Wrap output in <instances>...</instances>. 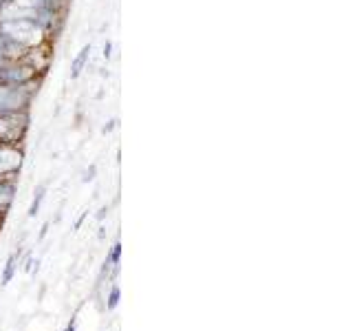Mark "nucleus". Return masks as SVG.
I'll return each instance as SVG.
<instances>
[{
    "label": "nucleus",
    "instance_id": "1a4fd4ad",
    "mask_svg": "<svg viewBox=\"0 0 353 331\" xmlns=\"http://www.w3.org/2000/svg\"><path fill=\"white\" fill-rule=\"evenodd\" d=\"M119 261H121V243L117 241L113 248H110V252H108V257H106V263L113 268L115 272H119Z\"/></svg>",
    "mask_w": 353,
    "mask_h": 331
},
{
    "label": "nucleus",
    "instance_id": "2eb2a0df",
    "mask_svg": "<svg viewBox=\"0 0 353 331\" xmlns=\"http://www.w3.org/2000/svg\"><path fill=\"white\" fill-rule=\"evenodd\" d=\"M86 214H88V212H84V214H82L80 219H77V221H75V225H73V230H80V228H82V223H84V219H86Z\"/></svg>",
    "mask_w": 353,
    "mask_h": 331
},
{
    "label": "nucleus",
    "instance_id": "f3484780",
    "mask_svg": "<svg viewBox=\"0 0 353 331\" xmlns=\"http://www.w3.org/2000/svg\"><path fill=\"white\" fill-rule=\"evenodd\" d=\"M5 62V53H3V47H0V64Z\"/></svg>",
    "mask_w": 353,
    "mask_h": 331
},
{
    "label": "nucleus",
    "instance_id": "ddd939ff",
    "mask_svg": "<svg viewBox=\"0 0 353 331\" xmlns=\"http://www.w3.org/2000/svg\"><path fill=\"white\" fill-rule=\"evenodd\" d=\"M49 228H51V223H44V225H42V230H40V234H38V241H42L44 237H47V232H49Z\"/></svg>",
    "mask_w": 353,
    "mask_h": 331
},
{
    "label": "nucleus",
    "instance_id": "423d86ee",
    "mask_svg": "<svg viewBox=\"0 0 353 331\" xmlns=\"http://www.w3.org/2000/svg\"><path fill=\"white\" fill-rule=\"evenodd\" d=\"M88 55H91V44H84L82 51L75 55V60L71 64V80H77L80 73L84 71V64L88 62Z\"/></svg>",
    "mask_w": 353,
    "mask_h": 331
},
{
    "label": "nucleus",
    "instance_id": "f8f14e48",
    "mask_svg": "<svg viewBox=\"0 0 353 331\" xmlns=\"http://www.w3.org/2000/svg\"><path fill=\"white\" fill-rule=\"evenodd\" d=\"M108 210H110V208H108V205H104V208H102V210H99V212H97V217H95V219H97V221H102L104 217H108Z\"/></svg>",
    "mask_w": 353,
    "mask_h": 331
},
{
    "label": "nucleus",
    "instance_id": "9b49d317",
    "mask_svg": "<svg viewBox=\"0 0 353 331\" xmlns=\"http://www.w3.org/2000/svg\"><path fill=\"white\" fill-rule=\"evenodd\" d=\"M115 126H117V119H110V121H108V124H106V126L102 128V132H104V135H108V132H110V130H113Z\"/></svg>",
    "mask_w": 353,
    "mask_h": 331
},
{
    "label": "nucleus",
    "instance_id": "f257e3e1",
    "mask_svg": "<svg viewBox=\"0 0 353 331\" xmlns=\"http://www.w3.org/2000/svg\"><path fill=\"white\" fill-rule=\"evenodd\" d=\"M44 31L38 22L33 20H0V36L14 42L20 49L38 47L44 38Z\"/></svg>",
    "mask_w": 353,
    "mask_h": 331
},
{
    "label": "nucleus",
    "instance_id": "f03ea898",
    "mask_svg": "<svg viewBox=\"0 0 353 331\" xmlns=\"http://www.w3.org/2000/svg\"><path fill=\"white\" fill-rule=\"evenodd\" d=\"M33 91L29 84H0V115L25 113L31 102Z\"/></svg>",
    "mask_w": 353,
    "mask_h": 331
},
{
    "label": "nucleus",
    "instance_id": "9d476101",
    "mask_svg": "<svg viewBox=\"0 0 353 331\" xmlns=\"http://www.w3.org/2000/svg\"><path fill=\"white\" fill-rule=\"evenodd\" d=\"M95 174H97V166H95V163H91V168H88V170L84 172V177H82V181H84V183H88V181H93V179H95Z\"/></svg>",
    "mask_w": 353,
    "mask_h": 331
},
{
    "label": "nucleus",
    "instance_id": "4468645a",
    "mask_svg": "<svg viewBox=\"0 0 353 331\" xmlns=\"http://www.w3.org/2000/svg\"><path fill=\"white\" fill-rule=\"evenodd\" d=\"M110 49H113V42H106V44H104V58H106V60L110 58Z\"/></svg>",
    "mask_w": 353,
    "mask_h": 331
},
{
    "label": "nucleus",
    "instance_id": "7ed1b4c3",
    "mask_svg": "<svg viewBox=\"0 0 353 331\" xmlns=\"http://www.w3.org/2000/svg\"><path fill=\"white\" fill-rule=\"evenodd\" d=\"M38 69L36 66H29V64H22V62H3L0 64V84H29L33 77H36Z\"/></svg>",
    "mask_w": 353,
    "mask_h": 331
},
{
    "label": "nucleus",
    "instance_id": "20e7f679",
    "mask_svg": "<svg viewBox=\"0 0 353 331\" xmlns=\"http://www.w3.org/2000/svg\"><path fill=\"white\" fill-rule=\"evenodd\" d=\"M22 132H25V113L0 115V141L16 143Z\"/></svg>",
    "mask_w": 353,
    "mask_h": 331
},
{
    "label": "nucleus",
    "instance_id": "6e6552de",
    "mask_svg": "<svg viewBox=\"0 0 353 331\" xmlns=\"http://www.w3.org/2000/svg\"><path fill=\"white\" fill-rule=\"evenodd\" d=\"M119 301H121V290H119L117 283H113L108 290V296H106V312H115Z\"/></svg>",
    "mask_w": 353,
    "mask_h": 331
},
{
    "label": "nucleus",
    "instance_id": "dca6fc26",
    "mask_svg": "<svg viewBox=\"0 0 353 331\" xmlns=\"http://www.w3.org/2000/svg\"><path fill=\"white\" fill-rule=\"evenodd\" d=\"M64 331H75V316L71 318V323H69V325H66V327H64Z\"/></svg>",
    "mask_w": 353,
    "mask_h": 331
},
{
    "label": "nucleus",
    "instance_id": "39448f33",
    "mask_svg": "<svg viewBox=\"0 0 353 331\" xmlns=\"http://www.w3.org/2000/svg\"><path fill=\"white\" fill-rule=\"evenodd\" d=\"M47 190H49V183H47V181L36 185V192H33L31 205H29V212H27L29 219H33V217H36V214L40 212V205H42V201H44V197H47Z\"/></svg>",
    "mask_w": 353,
    "mask_h": 331
},
{
    "label": "nucleus",
    "instance_id": "0eeeda50",
    "mask_svg": "<svg viewBox=\"0 0 353 331\" xmlns=\"http://www.w3.org/2000/svg\"><path fill=\"white\" fill-rule=\"evenodd\" d=\"M18 261H20V250L16 254H11L5 263V270H3V276H0V285L7 287L11 281H14V274H16V268H18Z\"/></svg>",
    "mask_w": 353,
    "mask_h": 331
}]
</instances>
